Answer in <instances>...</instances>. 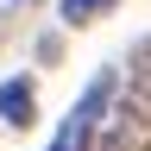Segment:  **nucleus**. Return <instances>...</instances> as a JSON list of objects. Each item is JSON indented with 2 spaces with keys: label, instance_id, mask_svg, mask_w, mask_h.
Wrapping results in <instances>:
<instances>
[{
  "label": "nucleus",
  "instance_id": "nucleus-1",
  "mask_svg": "<svg viewBox=\"0 0 151 151\" xmlns=\"http://www.w3.org/2000/svg\"><path fill=\"white\" fill-rule=\"evenodd\" d=\"M101 151H151V38L132 50L120 94H107L101 132H94Z\"/></svg>",
  "mask_w": 151,
  "mask_h": 151
},
{
  "label": "nucleus",
  "instance_id": "nucleus-2",
  "mask_svg": "<svg viewBox=\"0 0 151 151\" xmlns=\"http://www.w3.org/2000/svg\"><path fill=\"white\" fill-rule=\"evenodd\" d=\"M107 94H113V76L101 69L94 82L82 88V101L69 107V120L57 126V139H50V151H94V132H101V113H107Z\"/></svg>",
  "mask_w": 151,
  "mask_h": 151
},
{
  "label": "nucleus",
  "instance_id": "nucleus-3",
  "mask_svg": "<svg viewBox=\"0 0 151 151\" xmlns=\"http://www.w3.org/2000/svg\"><path fill=\"white\" fill-rule=\"evenodd\" d=\"M32 107H38L32 82H25V76H13V82L0 88V120H6V126H32Z\"/></svg>",
  "mask_w": 151,
  "mask_h": 151
},
{
  "label": "nucleus",
  "instance_id": "nucleus-4",
  "mask_svg": "<svg viewBox=\"0 0 151 151\" xmlns=\"http://www.w3.org/2000/svg\"><path fill=\"white\" fill-rule=\"evenodd\" d=\"M120 0H63V25H94L101 13H113Z\"/></svg>",
  "mask_w": 151,
  "mask_h": 151
}]
</instances>
